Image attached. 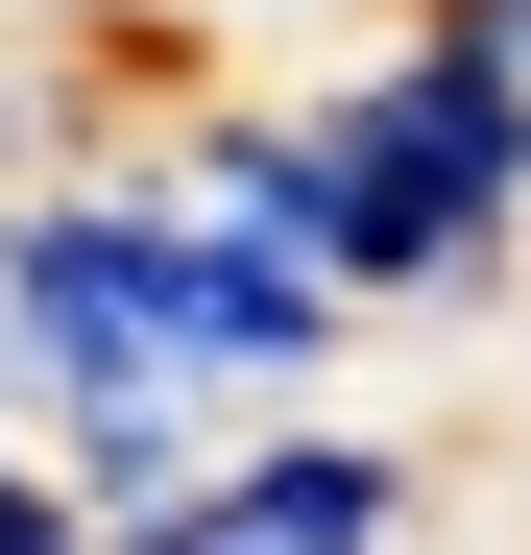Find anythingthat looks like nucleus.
I'll list each match as a JSON object with an SVG mask.
<instances>
[{"mask_svg":"<svg viewBox=\"0 0 531 555\" xmlns=\"http://www.w3.org/2000/svg\"><path fill=\"white\" fill-rule=\"evenodd\" d=\"M290 169H314V266L411 338H459L531 291V73L459 49L435 0H387L363 49L290 98Z\"/></svg>","mask_w":531,"mask_h":555,"instance_id":"nucleus-1","label":"nucleus"},{"mask_svg":"<svg viewBox=\"0 0 531 555\" xmlns=\"http://www.w3.org/2000/svg\"><path fill=\"white\" fill-rule=\"evenodd\" d=\"M411 531H435V435L290 387V411H242V435H218L121 555H411Z\"/></svg>","mask_w":531,"mask_h":555,"instance_id":"nucleus-2","label":"nucleus"},{"mask_svg":"<svg viewBox=\"0 0 531 555\" xmlns=\"http://www.w3.org/2000/svg\"><path fill=\"white\" fill-rule=\"evenodd\" d=\"M435 25H459V49H507V73H531V0H435Z\"/></svg>","mask_w":531,"mask_h":555,"instance_id":"nucleus-3","label":"nucleus"}]
</instances>
